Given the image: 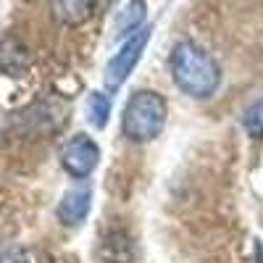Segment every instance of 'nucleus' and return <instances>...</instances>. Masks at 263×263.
Masks as SVG:
<instances>
[{
    "mask_svg": "<svg viewBox=\"0 0 263 263\" xmlns=\"http://www.w3.org/2000/svg\"><path fill=\"white\" fill-rule=\"evenodd\" d=\"M168 69L179 90L195 100H208L211 95H216L218 84H221V69H218L216 58L190 40H182L174 45Z\"/></svg>",
    "mask_w": 263,
    "mask_h": 263,
    "instance_id": "obj_1",
    "label": "nucleus"
},
{
    "mask_svg": "<svg viewBox=\"0 0 263 263\" xmlns=\"http://www.w3.org/2000/svg\"><path fill=\"white\" fill-rule=\"evenodd\" d=\"M150 42V29L142 27L140 32H135L132 37H126V42L119 48V53L108 61L105 66V87L111 92H116L119 87L129 79V74L137 69V63L142 61V53Z\"/></svg>",
    "mask_w": 263,
    "mask_h": 263,
    "instance_id": "obj_3",
    "label": "nucleus"
},
{
    "mask_svg": "<svg viewBox=\"0 0 263 263\" xmlns=\"http://www.w3.org/2000/svg\"><path fill=\"white\" fill-rule=\"evenodd\" d=\"M98 0H53V13L66 27H79L92 16Z\"/></svg>",
    "mask_w": 263,
    "mask_h": 263,
    "instance_id": "obj_6",
    "label": "nucleus"
},
{
    "mask_svg": "<svg viewBox=\"0 0 263 263\" xmlns=\"http://www.w3.org/2000/svg\"><path fill=\"white\" fill-rule=\"evenodd\" d=\"M147 16V6H145V0H129V3L124 6L119 21H116V29L121 37H132L135 32L142 29V21Z\"/></svg>",
    "mask_w": 263,
    "mask_h": 263,
    "instance_id": "obj_7",
    "label": "nucleus"
},
{
    "mask_svg": "<svg viewBox=\"0 0 263 263\" xmlns=\"http://www.w3.org/2000/svg\"><path fill=\"white\" fill-rule=\"evenodd\" d=\"M100 163V147L92 137L74 135L61 147V166L74 179H87Z\"/></svg>",
    "mask_w": 263,
    "mask_h": 263,
    "instance_id": "obj_4",
    "label": "nucleus"
},
{
    "mask_svg": "<svg viewBox=\"0 0 263 263\" xmlns=\"http://www.w3.org/2000/svg\"><path fill=\"white\" fill-rule=\"evenodd\" d=\"M255 263H263V248L260 245L255 248Z\"/></svg>",
    "mask_w": 263,
    "mask_h": 263,
    "instance_id": "obj_11",
    "label": "nucleus"
},
{
    "mask_svg": "<svg viewBox=\"0 0 263 263\" xmlns=\"http://www.w3.org/2000/svg\"><path fill=\"white\" fill-rule=\"evenodd\" d=\"M166 116L168 105L158 90H137L124 105L121 129L132 142H150L163 132Z\"/></svg>",
    "mask_w": 263,
    "mask_h": 263,
    "instance_id": "obj_2",
    "label": "nucleus"
},
{
    "mask_svg": "<svg viewBox=\"0 0 263 263\" xmlns=\"http://www.w3.org/2000/svg\"><path fill=\"white\" fill-rule=\"evenodd\" d=\"M0 263H24V258H21L18 250H11V253L3 255V260H0Z\"/></svg>",
    "mask_w": 263,
    "mask_h": 263,
    "instance_id": "obj_10",
    "label": "nucleus"
},
{
    "mask_svg": "<svg viewBox=\"0 0 263 263\" xmlns=\"http://www.w3.org/2000/svg\"><path fill=\"white\" fill-rule=\"evenodd\" d=\"M242 126L250 137H255V140L263 137V98L253 100L242 111Z\"/></svg>",
    "mask_w": 263,
    "mask_h": 263,
    "instance_id": "obj_9",
    "label": "nucleus"
},
{
    "mask_svg": "<svg viewBox=\"0 0 263 263\" xmlns=\"http://www.w3.org/2000/svg\"><path fill=\"white\" fill-rule=\"evenodd\" d=\"M87 121H90L95 129H103L108 124V119H111V98H108L105 92H90V98H87Z\"/></svg>",
    "mask_w": 263,
    "mask_h": 263,
    "instance_id": "obj_8",
    "label": "nucleus"
},
{
    "mask_svg": "<svg viewBox=\"0 0 263 263\" xmlns=\"http://www.w3.org/2000/svg\"><path fill=\"white\" fill-rule=\"evenodd\" d=\"M90 208H92V190L90 187H74L61 197L55 213L66 227H79L87 218V213H90Z\"/></svg>",
    "mask_w": 263,
    "mask_h": 263,
    "instance_id": "obj_5",
    "label": "nucleus"
}]
</instances>
